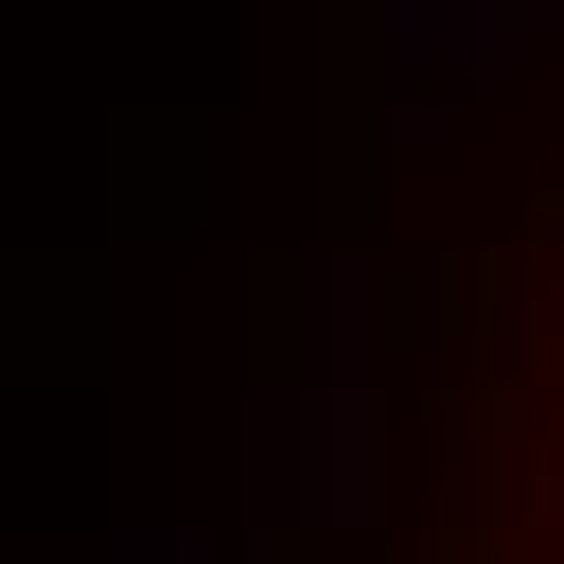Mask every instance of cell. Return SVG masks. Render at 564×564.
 <instances>
[{
  "instance_id": "6da1fadb",
  "label": "cell",
  "mask_w": 564,
  "mask_h": 564,
  "mask_svg": "<svg viewBox=\"0 0 564 564\" xmlns=\"http://www.w3.org/2000/svg\"><path fill=\"white\" fill-rule=\"evenodd\" d=\"M388 494V405H370V264L335 247L317 264V388H300V511L317 529H370Z\"/></svg>"
},
{
  "instance_id": "7a4b0ae2",
  "label": "cell",
  "mask_w": 564,
  "mask_h": 564,
  "mask_svg": "<svg viewBox=\"0 0 564 564\" xmlns=\"http://www.w3.org/2000/svg\"><path fill=\"white\" fill-rule=\"evenodd\" d=\"M123 564H194V546H176V529H123Z\"/></svg>"
}]
</instances>
